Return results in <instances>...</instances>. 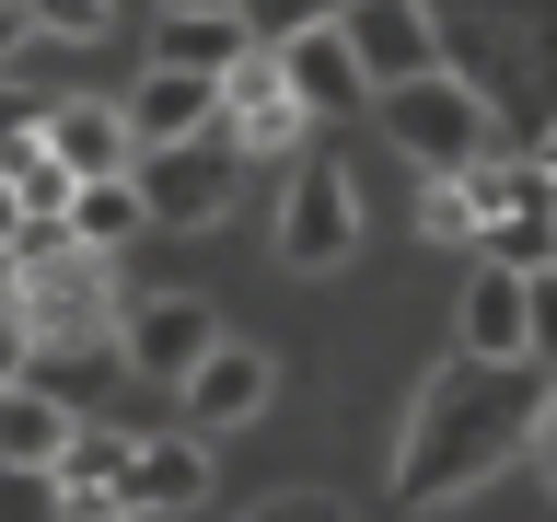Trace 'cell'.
<instances>
[{"mask_svg": "<svg viewBox=\"0 0 557 522\" xmlns=\"http://www.w3.org/2000/svg\"><path fill=\"white\" fill-rule=\"evenodd\" d=\"M24 47H35V35H24V0H0V70L24 59Z\"/></svg>", "mask_w": 557, "mask_h": 522, "instance_id": "obj_22", "label": "cell"}, {"mask_svg": "<svg viewBox=\"0 0 557 522\" xmlns=\"http://www.w3.org/2000/svg\"><path fill=\"white\" fill-rule=\"evenodd\" d=\"M325 12H337V0H233V35L244 47H290V35L325 24Z\"/></svg>", "mask_w": 557, "mask_h": 522, "instance_id": "obj_20", "label": "cell"}, {"mask_svg": "<svg viewBox=\"0 0 557 522\" xmlns=\"http://www.w3.org/2000/svg\"><path fill=\"white\" fill-rule=\"evenodd\" d=\"M465 360H546V278H522V268H487L465 278Z\"/></svg>", "mask_w": 557, "mask_h": 522, "instance_id": "obj_7", "label": "cell"}, {"mask_svg": "<svg viewBox=\"0 0 557 522\" xmlns=\"http://www.w3.org/2000/svg\"><path fill=\"white\" fill-rule=\"evenodd\" d=\"M476 221H465V198H453V174H430L418 186V244H465Z\"/></svg>", "mask_w": 557, "mask_h": 522, "instance_id": "obj_21", "label": "cell"}, {"mask_svg": "<svg viewBox=\"0 0 557 522\" xmlns=\"http://www.w3.org/2000/svg\"><path fill=\"white\" fill-rule=\"evenodd\" d=\"M163 12H233V0H163Z\"/></svg>", "mask_w": 557, "mask_h": 522, "instance_id": "obj_24", "label": "cell"}, {"mask_svg": "<svg viewBox=\"0 0 557 522\" xmlns=\"http://www.w3.org/2000/svg\"><path fill=\"white\" fill-rule=\"evenodd\" d=\"M12 116H35V104H12V94H0V128H12Z\"/></svg>", "mask_w": 557, "mask_h": 522, "instance_id": "obj_25", "label": "cell"}, {"mask_svg": "<svg viewBox=\"0 0 557 522\" xmlns=\"http://www.w3.org/2000/svg\"><path fill=\"white\" fill-rule=\"evenodd\" d=\"M12 233H24V209H12V186H0V244H12Z\"/></svg>", "mask_w": 557, "mask_h": 522, "instance_id": "obj_23", "label": "cell"}, {"mask_svg": "<svg viewBox=\"0 0 557 522\" xmlns=\"http://www.w3.org/2000/svg\"><path fill=\"white\" fill-rule=\"evenodd\" d=\"M302 94H290V82H278V59L268 47H244L233 70H221V139H233L244 163H290V151H302Z\"/></svg>", "mask_w": 557, "mask_h": 522, "instance_id": "obj_6", "label": "cell"}, {"mask_svg": "<svg viewBox=\"0 0 557 522\" xmlns=\"http://www.w3.org/2000/svg\"><path fill=\"white\" fill-rule=\"evenodd\" d=\"M104 337H116V372H128V383H186V360H198L221 325H209L198 290H128Z\"/></svg>", "mask_w": 557, "mask_h": 522, "instance_id": "obj_5", "label": "cell"}, {"mask_svg": "<svg viewBox=\"0 0 557 522\" xmlns=\"http://www.w3.org/2000/svg\"><path fill=\"white\" fill-rule=\"evenodd\" d=\"M209 499V430H128V464H116V511H198Z\"/></svg>", "mask_w": 557, "mask_h": 522, "instance_id": "obj_9", "label": "cell"}, {"mask_svg": "<svg viewBox=\"0 0 557 522\" xmlns=\"http://www.w3.org/2000/svg\"><path fill=\"white\" fill-rule=\"evenodd\" d=\"M128 198H139L151 233H209V221L244 198V151H233L221 128L163 139V151H128Z\"/></svg>", "mask_w": 557, "mask_h": 522, "instance_id": "obj_3", "label": "cell"}, {"mask_svg": "<svg viewBox=\"0 0 557 522\" xmlns=\"http://www.w3.org/2000/svg\"><path fill=\"white\" fill-rule=\"evenodd\" d=\"M151 59H163V70H233L244 35H233V12H174V24L151 35Z\"/></svg>", "mask_w": 557, "mask_h": 522, "instance_id": "obj_18", "label": "cell"}, {"mask_svg": "<svg viewBox=\"0 0 557 522\" xmlns=\"http://www.w3.org/2000/svg\"><path fill=\"white\" fill-rule=\"evenodd\" d=\"M360 256V186H348V163H290V186H278V268H348Z\"/></svg>", "mask_w": 557, "mask_h": 522, "instance_id": "obj_4", "label": "cell"}, {"mask_svg": "<svg viewBox=\"0 0 557 522\" xmlns=\"http://www.w3.org/2000/svg\"><path fill=\"white\" fill-rule=\"evenodd\" d=\"M35 139H47V163L82 186V174H128V116L116 94H70V104H35Z\"/></svg>", "mask_w": 557, "mask_h": 522, "instance_id": "obj_13", "label": "cell"}, {"mask_svg": "<svg viewBox=\"0 0 557 522\" xmlns=\"http://www.w3.org/2000/svg\"><path fill=\"white\" fill-rule=\"evenodd\" d=\"M174 395H186V430H244V418L278 395V360H268V348H244V337H209Z\"/></svg>", "mask_w": 557, "mask_h": 522, "instance_id": "obj_10", "label": "cell"}, {"mask_svg": "<svg viewBox=\"0 0 557 522\" xmlns=\"http://www.w3.org/2000/svg\"><path fill=\"white\" fill-rule=\"evenodd\" d=\"M59 233H70V244H94V256H116V244H139L151 221H139L128 174H82V186L59 198Z\"/></svg>", "mask_w": 557, "mask_h": 522, "instance_id": "obj_16", "label": "cell"}, {"mask_svg": "<svg viewBox=\"0 0 557 522\" xmlns=\"http://www.w3.org/2000/svg\"><path fill=\"white\" fill-rule=\"evenodd\" d=\"M116 464H128V430L82 407V418H70V442H59V464H47L59 522H128V511H116Z\"/></svg>", "mask_w": 557, "mask_h": 522, "instance_id": "obj_12", "label": "cell"}, {"mask_svg": "<svg viewBox=\"0 0 557 522\" xmlns=\"http://www.w3.org/2000/svg\"><path fill=\"white\" fill-rule=\"evenodd\" d=\"M116 116H128V151H163V139H198L221 128V70H139L128 94H116Z\"/></svg>", "mask_w": 557, "mask_h": 522, "instance_id": "obj_11", "label": "cell"}, {"mask_svg": "<svg viewBox=\"0 0 557 522\" xmlns=\"http://www.w3.org/2000/svg\"><path fill=\"white\" fill-rule=\"evenodd\" d=\"M70 418L82 407H59L47 383H24V372H0V464H59V442H70Z\"/></svg>", "mask_w": 557, "mask_h": 522, "instance_id": "obj_14", "label": "cell"}, {"mask_svg": "<svg viewBox=\"0 0 557 522\" xmlns=\"http://www.w3.org/2000/svg\"><path fill=\"white\" fill-rule=\"evenodd\" d=\"M325 24H337L348 70H360V94H372V82H407V70L442 59V24H430L418 0H337Z\"/></svg>", "mask_w": 557, "mask_h": 522, "instance_id": "obj_8", "label": "cell"}, {"mask_svg": "<svg viewBox=\"0 0 557 522\" xmlns=\"http://www.w3.org/2000/svg\"><path fill=\"white\" fill-rule=\"evenodd\" d=\"M511 452H546V360H465L453 383H430V407L407 430V476L395 499L430 511L442 487H476L487 464Z\"/></svg>", "mask_w": 557, "mask_h": 522, "instance_id": "obj_1", "label": "cell"}, {"mask_svg": "<svg viewBox=\"0 0 557 522\" xmlns=\"http://www.w3.org/2000/svg\"><path fill=\"white\" fill-rule=\"evenodd\" d=\"M372 116H383V139H395L418 174H465L487 139H499L487 94L465 82V70H442V59H430V70H407V82H372Z\"/></svg>", "mask_w": 557, "mask_h": 522, "instance_id": "obj_2", "label": "cell"}, {"mask_svg": "<svg viewBox=\"0 0 557 522\" xmlns=\"http://www.w3.org/2000/svg\"><path fill=\"white\" fill-rule=\"evenodd\" d=\"M24 35H47V47H104V35H116V0H24Z\"/></svg>", "mask_w": 557, "mask_h": 522, "instance_id": "obj_19", "label": "cell"}, {"mask_svg": "<svg viewBox=\"0 0 557 522\" xmlns=\"http://www.w3.org/2000/svg\"><path fill=\"white\" fill-rule=\"evenodd\" d=\"M268 59H278V82L302 94V116H325V104H360V70H348L337 24H302L290 47H268Z\"/></svg>", "mask_w": 557, "mask_h": 522, "instance_id": "obj_15", "label": "cell"}, {"mask_svg": "<svg viewBox=\"0 0 557 522\" xmlns=\"http://www.w3.org/2000/svg\"><path fill=\"white\" fill-rule=\"evenodd\" d=\"M476 256H487V268L546 278V268H557V209H546V198H522V209H499V221H476Z\"/></svg>", "mask_w": 557, "mask_h": 522, "instance_id": "obj_17", "label": "cell"}]
</instances>
